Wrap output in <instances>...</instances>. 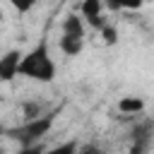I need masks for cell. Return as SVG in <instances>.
Instances as JSON below:
<instances>
[{"label":"cell","mask_w":154,"mask_h":154,"mask_svg":"<svg viewBox=\"0 0 154 154\" xmlns=\"http://www.w3.org/2000/svg\"><path fill=\"white\" fill-rule=\"evenodd\" d=\"M19 75L36 79V82H53L55 77V63L48 53V43L38 41L29 53H24L22 65H19Z\"/></svg>","instance_id":"cell-1"},{"label":"cell","mask_w":154,"mask_h":154,"mask_svg":"<svg viewBox=\"0 0 154 154\" xmlns=\"http://www.w3.org/2000/svg\"><path fill=\"white\" fill-rule=\"evenodd\" d=\"M53 120H55L53 113H43V116L34 118V120H24V123L17 125V128H10L7 135H10L12 140H17L22 147H24V144H36V142H41L43 135H48V130L53 128Z\"/></svg>","instance_id":"cell-2"},{"label":"cell","mask_w":154,"mask_h":154,"mask_svg":"<svg viewBox=\"0 0 154 154\" xmlns=\"http://www.w3.org/2000/svg\"><path fill=\"white\" fill-rule=\"evenodd\" d=\"M22 58H24V53H22L19 48H12V51H7V53L0 58V79H2V82H12V79L19 75Z\"/></svg>","instance_id":"cell-3"},{"label":"cell","mask_w":154,"mask_h":154,"mask_svg":"<svg viewBox=\"0 0 154 154\" xmlns=\"http://www.w3.org/2000/svg\"><path fill=\"white\" fill-rule=\"evenodd\" d=\"M79 12H82V17L94 26V29H103L108 22L103 19V0H82V5H79Z\"/></svg>","instance_id":"cell-4"},{"label":"cell","mask_w":154,"mask_h":154,"mask_svg":"<svg viewBox=\"0 0 154 154\" xmlns=\"http://www.w3.org/2000/svg\"><path fill=\"white\" fill-rule=\"evenodd\" d=\"M118 111L125 116H137L144 111V99L142 96H120L118 99Z\"/></svg>","instance_id":"cell-5"},{"label":"cell","mask_w":154,"mask_h":154,"mask_svg":"<svg viewBox=\"0 0 154 154\" xmlns=\"http://www.w3.org/2000/svg\"><path fill=\"white\" fill-rule=\"evenodd\" d=\"M82 48H84V36H72V34L60 36V51L65 55H79Z\"/></svg>","instance_id":"cell-6"},{"label":"cell","mask_w":154,"mask_h":154,"mask_svg":"<svg viewBox=\"0 0 154 154\" xmlns=\"http://www.w3.org/2000/svg\"><path fill=\"white\" fill-rule=\"evenodd\" d=\"M63 34H72V36H84V17L70 12L63 19Z\"/></svg>","instance_id":"cell-7"},{"label":"cell","mask_w":154,"mask_h":154,"mask_svg":"<svg viewBox=\"0 0 154 154\" xmlns=\"http://www.w3.org/2000/svg\"><path fill=\"white\" fill-rule=\"evenodd\" d=\"M77 152H79L77 142H75V140H67V142H60V144H55V147L46 149L43 154H77Z\"/></svg>","instance_id":"cell-8"},{"label":"cell","mask_w":154,"mask_h":154,"mask_svg":"<svg viewBox=\"0 0 154 154\" xmlns=\"http://www.w3.org/2000/svg\"><path fill=\"white\" fill-rule=\"evenodd\" d=\"M22 116H24V120H34V118L43 116V113H41V103H36V101H24V103H22Z\"/></svg>","instance_id":"cell-9"},{"label":"cell","mask_w":154,"mask_h":154,"mask_svg":"<svg viewBox=\"0 0 154 154\" xmlns=\"http://www.w3.org/2000/svg\"><path fill=\"white\" fill-rule=\"evenodd\" d=\"M144 2L147 0H108V7L111 10H137Z\"/></svg>","instance_id":"cell-10"},{"label":"cell","mask_w":154,"mask_h":154,"mask_svg":"<svg viewBox=\"0 0 154 154\" xmlns=\"http://www.w3.org/2000/svg\"><path fill=\"white\" fill-rule=\"evenodd\" d=\"M101 38H103L106 46H116V43H118V29H116L113 24H106V26L101 29Z\"/></svg>","instance_id":"cell-11"},{"label":"cell","mask_w":154,"mask_h":154,"mask_svg":"<svg viewBox=\"0 0 154 154\" xmlns=\"http://www.w3.org/2000/svg\"><path fill=\"white\" fill-rule=\"evenodd\" d=\"M7 2H10V5H12L17 12H22V14H24V12H29V10H31V7H34L38 0H7Z\"/></svg>","instance_id":"cell-12"},{"label":"cell","mask_w":154,"mask_h":154,"mask_svg":"<svg viewBox=\"0 0 154 154\" xmlns=\"http://www.w3.org/2000/svg\"><path fill=\"white\" fill-rule=\"evenodd\" d=\"M46 149L41 147V142H36V144H24V147H19V154H43Z\"/></svg>","instance_id":"cell-13"},{"label":"cell","mask_w":154,"mask_h":154,"mask_svg":"<svg viewBox=\"0 0 154 154\" xmlns=\"http://www.w3.org/2000/svg\"><path fill=\"white\" fill-rule=\"evenodd\" d=\"M77 154H103V149H101L99 144H94V142H89V144H82Z\"/></svg>","instance_id":"cell-14"}]
</instances>
